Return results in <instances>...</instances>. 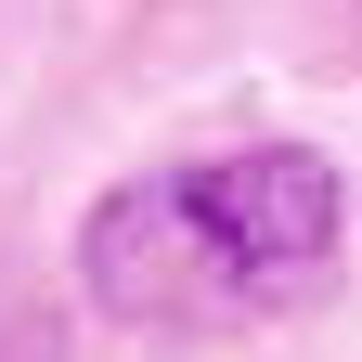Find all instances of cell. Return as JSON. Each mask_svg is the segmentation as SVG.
<instances>
[{
  "label": "cell",
  "instance_id": "cell-1",
  "mask_svg": "<svg viewBox=\"0 0 362 362\" xmlns=\"http://www.w3.org/2000/svg\"><path fill=\"white\" fill-rule=\"evenodd\" d=\"M337 233H349V194L310 143H233V156L117 181L78 220V272L143 337H233V324L324 298Z\"/></svg>",
  "mask_w": 362,
  "mask_h": 362
}]
</instances>
